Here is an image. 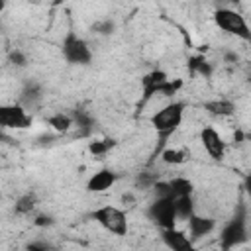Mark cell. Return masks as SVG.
Returning <instances> with one entry per match:
<instances>
[{
	"label": "cell",
	"mask_w": 251,
	"mask_h": 251,
	"mask_svg": "<svg viewBox=\"0 0 251 251\" xmlns=\"http://www.w3.org/2000/svg\"><path fill=\"white\" fill-rule=\"evenodd\" d=\"M184 112H186V104L184 102L171 100L163 108H159L157 112L151 114L149 124L155 129V133L161 137L163 143H165V139H169L180 127V124L184 120Z\"/></svg>",
	"instance_id": "obj_1"
},
{
	"label": "cell",
	"mask_w": 251,
	"mask_h": 251,
	"mask_svg": "<svg viewBox=\"0 0 251 251\" xmlns=\"http://www.w3.org/2000/svg\"><path fill=\"white\" fill-rule=\"evenodd\" d=\"M92 220L108 233L116 235V237H124L129 231V222L127 216L122 208L114 206V204H104L100 208L92 210Z\"/></svg>",
	"instance_id": "obj_2"
},
{
	"label": "cell",
	"mask_w": 251,
	"mask_h": 251,
	"mask_svg": "<svg viewBox=\"0 0 251 251\" xmlns=\"http://www.w3.org/2000/svg\"><path fill=\"white\" fill-rule=\"evenodd\" d=\"M214 24L227 35H233L241 41H247L251 43V27L245 20L243 14H239L237 10H231V8H218L214 12Z\"/></svg>",
	"instance_id": "obj_3"
},
{
	"label": "cell",
	"mask_w": 251,
	"mask_h": 251,
	"mask_svg": "<svg viewBox=\"0 0 251 251\" xmlns=\"http://www.w3.org/2000/svg\"><path fill=\"white\" fill-rule=\"evenodd\" d=\"M147 218H149L161 231L176 227L178 214H176L175 198H171V196H155V200L147 206Z\"/></svg>",
	"instance_id": "obj_4"
},
{
	"label": "cell",
	"mask_w": 251,
	"mask_h": 251,
	"mask_svg": "<svg viewBox=\"0 0 251 251\" xmlns=\"http://www.w3.org/2000/svg\"><path fill=\"white\" fill-rule=\"evenodd\" d=\"M61 53L67 63L71 65H90L92 61V49L84 37H80L76 31H67L61 43Z\"/></svg>",
	"instance_id": "obj_5"
},
{
	"label": "cell",
	"mask_w": 251,
	"mask_h": 251,
	"mask_svg": "<svg viewBox=\"0 0 251 251\" xmlns=\"http://www.w3.org/2000/svg\"><path fill=\"white\" fill-rule=\"evenodd\" d=\"M247 241V220L243 214L233 216L220 231V245L224 251H231L233 247Z\"/></svg>",
	"instance_id": "obj_6"
},
{
	"label": "cell",
	"mask_w": 251,
	"mask_h": 251,
	"mask_svg": "<svg viewBox=\"0 0 251 251\" xmlns=\"http://www.w3.org/2000/svg\"><path fill=\"white\" fill-rule=\"evenodd\" d=\"M0 126L6 129H25L31 126V116L22 104H4L0 108Z\"/></svg>",
	"instance_id": "obj_7"
},
{
	"label": "cell",
	"mask_w": 251,
	"mask_h": 251,
	"mask_svg": "<svg viewBox=\"0 0 251 251\" xmlns=\"http://www.w3.org/2000/svg\"><path fill=\"white\" fill-rule=\"evenodd\" d=\"M200 143L204 147V151L208 153L210 159L214 161H222L226 157V151H227V143L226 139L222 137V133L212 127V126H206L200 129Z\"/></svg>",
	"instance_id": "obj_8"
},
{
	"label": "cell",
	"mask_w": 251,
	"mask_h": 251,
	"mask_svg": "<svg viewBox=\"0 0 251 251\" xmlns=\"http://www.w3.org/2000/svg\"><path fill=\"white\" fill-rule=\"evenodd\" d=\"M161 237L169 251H196V243L190 239V235L184 229H178V227L165 229L161 231Z\"/></svg>",
	"instance_id": "obj_9"
},
{
	"label": "cell",
	"mask_w": 251,
	"mask_h": 251,
	"mask_svg": "<svg viewBox=\"0 0 251 251\" xmlns=\"http://www.w3.org/2000/svg\"><path fill=\"white\" fill-rule=\"evenodd\" d=\"M186 226H188V235H190V239L196 243L198 239H202V237H206V235H210L214 229H216V222L212 220V218H208V216H200V214H192L188 220H186Z\"/></svg>",
	"instance_id": "obj_10"
},
{
	"label": "cell",
	"mask_w": 251,
	"mask_h": 251,
	"mask_svg": "<svg viewBox=\"0 0 251 251\" xmlns=\"http://www.w3.org/2000/svg\"><path fill=\"white\" fill-rule=\"evenodd\" d=\"M116 180H118V175H116L112 169L104 167V169L96 171V173L88 178L86 190H88V192H94V194H100V192L110 190V188L116 184Z\"/></svg>",
	"instance_id": "obj_11"
},
{
	"label": "cell",
	"mask_w": 251,
	"mask_h": 251,
	"mask_svg": "<svg viewBox=\"0 0 251 251\" xmlns=\"http://www.w3.org/2000/svg\"><path fill=\"white\" fill-rule=\"evenodd\" d=\"M169 75L165 71H151L149 75H145L141 78V88H143V96L145 98H151L155 94H161L163 86L169 82Z\"/></svg>",
	"instance_id": "obj_12"
},
{
	"label": "cell",
	"mask_w": 251,
	"mask_h": 251,
	"mask_svg": "<svg viewBox=\"0 0 251 251\" xmlns=\"http://www.w3.org/2000/svg\"><path fill=\"white\" fill-rule=\"evenodd\" d=\"M204 110L214 118H229L235 114V104L227 98H214L204 102Z\"/></svg>",
	"instance_id": "obj_13"
},
{
	"label": "cell",
	"mask_w": 251,
	"mask_h": 251,
	"mask_svg": "<svg viewBox=\"0 0 251 251\" xmlns=\"http://www.w3.org/2000/svg\"><path fill=\"white\" fill-rule=\"evenodd\" d=\"M188 159H190V153H188L186 147L169 145V147H165V149L161 151V161H163L165 165H173V167H176V165H184Z\"/></svg>",
	"instance_id": "obj_14"
},
{
	"label": "cell",
	"mask_w": 251,
	"mask_h": 251,
	"mask_svg": "<svg viewBox=\"0 0 251 251\" xmlns=\"http://www.w3.org/2000/svg\"><path fill=\"white\" fill-rule=\"evenodd\" d=\"M167 182H169L171 198H184V196H192V192H194V184L186 176H173Z\"/></svg>",
	"instance_id": "obj_15"
},
{
	"label": "cell",
	"mask_w": 251,
	"mask_h": 251,
	"mask_svg": "<svg viewBox=\"0 0 251 251\" xmlns=\"http://www.w3.org/2000/svg\"><path fill=\"white\" fill-rule=\"evenodd\" d=\"M37 204H39L37 194L29 190V192H24V194H20V196L16 198V202H14V212H16L18 216H29V214H33V212L37 210Z\"/></svg>",
	"instance_id": "obj_16"
},
{
	"label": "cell",
	"mask_w": 251,
	"mask_h": 251,
	"mask_svg": "<svg viewBox=\"0 0 251 251\" xmlns=\"http://www.w3.org/2000/svg\"><path fill=\"white\" fill-rule=\"evenodd\" d=\"M47 124L51 129H55L57 133H67L73 126H75V120L69 116V114H63V112H57V114H51L47 118Z\"/></svg>",
	"instance_id": "obj_17"
},
{
	"label": "cell",
	"mask_w": 251,
	"mask_h": 251,
	"mask_svg": "<svg viewBox=\"0 0 251 251\" xmlns=\"http://www.w3.org/2000/svg\"><path fill=\"white\" fill-rule=\"evenodd\" d=\"M175 206H176V214L178 220H188L194 214V200L192 196H184V198H175Z\"/></svg>",
	"instance_id": "obj_18"
},
{
	"label": "cell",
	"mask_w": 251,
	"mask_h": 251,
	"mask_svg": "<svg viewBox=\"0 0 251 251\" xmlns=\"http://www.w3.org/2000/svg\"><path fill=\"white\" fill-rule=\"evenodd\" d=\"M112 145H114L112 139H98V141H92L88 149H90V153H92L94 157H100V155H104Z\"/></svg>",
	"instance_id": "obj_19"
},
{
	"label": "cell",
	"mask_w": 251,
	"mask_h": 251,
	"mask_svg": "<svg viewBox=\"0 0 251 251\" xmlns=\"http://www.w3.org/2000/svg\"><path fill=\"white\" fill-rule=\"evenodd\" d=\"M190 67H192L194 71H198L200 75H206V76L210 75V65H208V63H206L204 59H194Z\"/></svg>",
	"instance_id": "obj_20"
},
{
	"label": "cell",
	"mask_w": 251,
	"mask_h": 251,
	"mask_svg": "<svg viewBox=\"0 0 251 251\" xmlns=\"http://www.w3.org/2000/svg\"><path fill=\"white\" fill-rule=\"evenodd\" d=\"M10 61H12L14 65H18V67H24V65H25V55L16 49V51L10 53Z\"/></svg>",
	"instance_id": "obj_21"
},
{
	"label": "cell",
	"mask_w": 251,
	"mask_h": 251,
	"mask_svg": "<svg viewBox=\"0 0 251 251\" xmlns=\"http://www.w3.org/2000/svg\"><path fill=\"white\" fill-rule=\"evenodd\" d=\"M27 251H49V247H47L45 243L35 241V243H29V245H27Z\"/></svg>",
	"instance_id": "obj_22"
},
{
	"label": "cell",
	"mask_w": 251,
	"mask_h": 251,
	"mask_svg": "<svg viewBox=\"0 0 251 251\" xmlns=\"http://www.w3.org/2000/svg\"><path fill=\"white\" fill-rule=\"evenodd\" d=\"M243 188H245V192H247V196L251 198V175H247V176L243 178Z\"/></svg>",
	"instance_id": "obj_23"
}]
</instances>
